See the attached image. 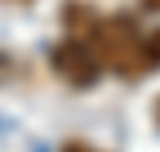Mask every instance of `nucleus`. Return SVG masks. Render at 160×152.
<instances>
[{
    "mask_svg": "<svg viewBox=\"0 0 160 152\" xmlns=\"http://www.w3.org/2000/svg\"><path fill=\"white\" fill-rule=\"evenodd\" d=\"M52 67L56 74L71 85H93L101 78V56L93 52V45L82 37V34H71L56 52H52Z\"/></svg>",
    "mask_w": 160,
    "mask_h": 152,
    "instance_id": "nucleus-1",
    "label": "nucleus"
}]
</instances>
